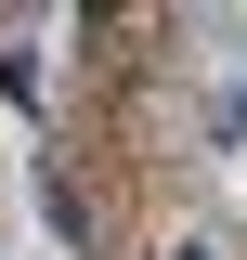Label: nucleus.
Wrapping results in <instances>:
<instances>
[{
	"label": "nucleus",
	"mask_w": 247,
	"mask_h": 260,
	"mask_svg": "<svg viewBox=\"0 0 247 260\" xmlns=\"http://www.w3.org/2000/svg\"><path fill=\"white\" fill-rule=\"evenodd\" d=\"M182 260H208V247H182Z\"/></svg>",
	"instance_id": "obj_1"
}]
</instances>
